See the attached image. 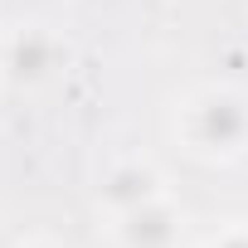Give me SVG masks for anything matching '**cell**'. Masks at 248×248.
Masks as SVG:
<instances>
[{
  "mask_svg": "<svg viewBox=\"0 0 248 248\" xmlns=\"http://www.w3.org/2000/svg\"><path fill=\"white\" fill-rule=\"evenodd\" d=\"M156 195H166V180H161V170H156L151 161H141V156L112 161L107 175L97 180V204L107 209V219L122 214V209H137V204H146V200H156Z\"/></svg>",
  "mask_w": 248,
  "mask_h": 248,
  "instance_id": "277c9868",
  "label": "cell"
},
{
  "mask_svg": "<svg viewBox=\"0 0 248 248\" xmlns=\"http://www.w3.org/2000/svg\"><path fill=\"white\" fill-rule=\"evenodd\" d=\"M204 248H248V219H233L229 229H219Z\"/></svg>",
  "mask_w": 248,
  "mask_h": 248,
  "instance_id": "5b68a950",
  "label": "cell"
},
{
  "mask_svg": "<svg viewBox=\"0 0 248 248\" xmlns=\"http://www.w3.org/2000/svg\"><path fill=\"white\" fill-rule=\"evenodd\" d=\"M175 137L200 161L248 156V93L229 83H204L175 102Z\"/></svg>",
  "mask_w": 248,
  "mask_h": 248,
  "instance_id": "6da1fadb",
  "label": "cell"
},
{
  "mask_svg": "<svg viewBox=\"0 0 248 248\" xmlns=\"http://www.w3.org/2000/svg\"><path fill=\"white\" fill-rule=\"evenodd\" d=\"M185 238V209L170 195H156L137 209L112 214V243L117 248H180Z\"/></svg>",
  "mask_w": 248,
  "mask_h": 248,
  "instance_id": "3957f363",
  "label": "cell"
},
{
  "mask_svg": "<svg viewBox=\"0 0 248 248\" xmlns=\"http://www.w3.org/2000/svg\"><path fill=\"white\" fill-rule=\"evenodd\" d=\"M68 63V44L49 25H20L0 39V83L5 88H39Z\"/></svg>",
  "mask_w": 248,
  "mask_h": 248,
  "instance_id": "7a4b0ae2",
  "label": "cell"
},
{
  "mask_svg": "<svg viewBox=\"0 0 248 248\" xmlns=\"http://www.w3.org/2000/svg\"><path fill=\"white\" fill-rule=\"evenodd\" d=\"M15 248H63V243H54V238H25V243H15Z\"/></svg>",
  "mask_w": 248,
  "mask_h": 248,
  "instance_id": "8992f818",
  "label": "cell"
}]
</instances>
